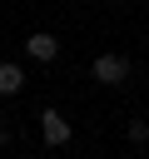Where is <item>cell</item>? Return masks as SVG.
<instances>
[{"label": "cell", "mask_w": 149, "mask_h": 159, "mask_svg": "<svg viewBox=\"0 0 149 159\" xmlns=\"http://www.w3.org/2000/svg\"><path fill=\"white\" fill-rule=\"evenodd\" d=\"M129 139L134 144H149V119H129Z\"/></svg>", "instance_id": "obj_5"}, {"label": "cell", "mask_w": 149, "mask_h": 159, "mask_svg": "<svg viewBox=\"0 0 149 159\" xmlns=\"http://www.w3.org/2000/svg\"><path fill=\"white\" fill-rule=\"evenodd\" d=\"M5 144H10V129H5V124H0V149H5Z\"/></svg>", "instance_id": "obj_6"}, {"label": "cell", "mask_w": 149, "mask_h": 159, "mask_svg": "<svg viewBox=\"0 0 149 159\" xmlns=\"http://www.w3.org/2000/svg\"><path fill=\"white\" fill-rule=\"evenodd\" d=\"M94 80L99 84H124L129 80V60L124 55H99L94 60Z\"/></svg>", "instance_id": "obj_2"}, {"label": "cell", "mask_w": 149, "mask_h": 159, "mask_svg": "<svg viewBox=\"0 0 149 159\" xmlns=\"http://www.w3.org/2000/svg\"><path fill=\"white\" fill-rule=\"evenodd\" d=\"M25 89V70L15 65V60H0V94L10 99V94H20Z\"/></svg>", "instance_id": "obj_4"}, {"label": "cell", "mask_w": 149, "mask_h": 159, "mask_svg": "<svg viewBox=\"0 0 149 159\" xmlns=\"http://www.w3.org/2000/svg\"><path fill=\"white\" fill-rule=\"evenodd\" d=\"M40 134H45V144H50V149H60V144H70V134H74V129H70V119H65L60 109H45V114H40Z\"/></svg>", "instance_id": "obj_1"}, {"label": "cell", "mask_w": 149, "mask_h": 159, "mask_svg": "<svg viewBox=\"0 0 149 159\" xmlns=\"http://www.w3.org/2000/svg\"><path fill=\"white\" fill-rule=\"evenodd\" d=\"M25 55H30V60H40V65H50V60L60 55V40H55L50 30H35V35L25 40Z\"/></svg>", "instance_id": "obj_3"}]
</instances>
